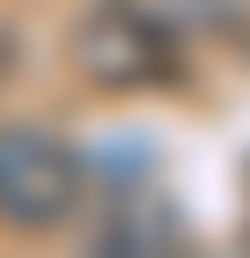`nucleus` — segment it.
Instances as JSON below:
<instances>
[{"label": "nucleus", "instance_id": "1", "mask_svg": "<svg viewBox=\"0 0 250 258\" xmlns=\"http://www.w3.org/2000/svg\"><path fill=\"white\" fill-rule=\"evenodd\" d=\"M66 59L89 89L140 96V89H170L184 74V44L147 0H89L66 30Z\"/></svg>", "mask_w": 250, "mask_h": 258}, {"label": "nucleus", "instance_id": "2", "mask_svg": "<svg viewBox=\"0 0 250 258\" xmlns=\"http://www.w3.org/2000/svg\"><path fill=\"white\" fill-rule=\"evenodd\" d=\"M81 192H89V162L74 140L44 125H0V229L44 236L81 214Z\"/></svg>", "mask_w": 250, "mask_h": 258}, {"label": "nucleus", "instance_id": "3", "mask_svg": "<svg viewBox=\"0 0 250 258\" xmlns=\"http://www.w3.org/2000/svg\"><path fill=\"white\" fill-rule=\"evenodd\" d=\"M89 258H184L177 214L162 207V199H125V207H111V214H103Z\"/></svg>", "mask_w": 250, "mask_h": 258}, {"label": "nucleus", "instance_id": "4", "mask_svg": "<svg viewBox=\"0 0 250 258\" xmlns=\"http://www.w3.org/2000/svg\"><path fill=\"white\" fill-rule=\"evenodd\" d=\"M8 67H15V52H8V30H0V74H8Z\"/></svg>", "mask_w": 250, "mask_h": 258}, {"label": "nucleus", "instance_id": "5", "mask_svg": "<svg viewBox=\"0 0 250 258\" xmlns=\"http://www.w3.org/2000/svg\"><path fill=\"white\" fill-rule=\"evenodd\" d=\"M184 258H199V251H184Z\"/></svg>", "mask_w": 250, "mask_h": 258}]
</instances>
